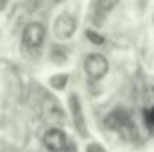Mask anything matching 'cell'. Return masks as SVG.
I'll return each instance as SVG.
<instances>
[{"instance_id":"7","label":"cell","mask_w":154,"mask_h":152,"mask_svg":"<svg viewBox=\"0 0 154 152\" xmlns=\"http://www.w3.org/2000/svg\"><path fill=\"white\" fill-rule=\"evenodd\" d=\"M116 4H118V0H97V11L100 14H106L115 9Z\"/></svg>"},{"instance_id":"5","label":"cell","mask_w":154,"mask_h":152,"mask_svg":"<svg viewBox=\"0 0 154 152\" xmlns=\"http://www.w3.org/2000/svg\"><path fill=\"white\" fill-rule=\"evenodd\" d=\"M106 125L109 129H113V131L124 132V134H127V131H125L127 127H133L131 120H129V114L125 113V111H122V109H116V111H113V113L109 114L106 118Z\"/></svg>"},{"instance_id":"9","label":"cell","mask_w":154,"mask_h":152,"mask_svg":"<svg viewBox=\"0 0 154 152\" xmlns=\"http://www.w3.org/2000/svg\"><path fill=\"white\" fill-rule=\"evenodd\" d=\"M88 38L91 39L93 43H97V45H102V43H104V38H102V36H97L93 31H88Z\"/></svg>"},{"instance_id":"8","label":"cell","mask_w":154,"mask_h":152,"mask_svg":"<svg viewBox=\"0 0 154 152\" xmlns=\"http://www.w3.org/2000/svg\"><path fill=\"white\" fill-rule=\"evenodd\" d=\"M66 75H59V77H52L50 79V84L54 86V88H57V90H63L65 88V84H66Z\"/></svg>"},{"instance_id":"6","label":"cell","mask_w":154,"mask_h":152,"mask_svg":"<svg viewBox=\"0 0 154 152\" xmlns=\"http://www.w3.org/2000/svg\"><path fill=\"white\" fill-rule=\"evenodd\" d=\"M72 113H74V120H75V125L79 129L81 134H86V125L82 122V113H81V106H79V100H77L75 95H72Z\"/></svg>"},{"instance_id":"2","label":"cell","mask_w":154,"mask_h":152,"mask_svg":"<svg viewBox=\"0 0 154 152\" xmlns=\"http://www.w3.org/2000/svg\"><path fill=\"white\" fill-rule=\"evenodd\" d=\"M43 145L50 152H65L68 147V138L61 129L52 127L43 134Z\"/></svg>"},{"instance_id":"3","label":"cell","mask_w":154,"mask_h":152,"mask_svg":"<svg viewBox=\"0 0 154 152\" xmlns=\"http://www.w3.org/2000/svg\"><path fill=\"white\" fill-rule=\"evenodd\" d=\"M43 39H45V27L38 22H32L23 29L22 41L27 48H39L43 45Z\"/></svg>"},{"instance_id":"11","label":"cell","mask_w":154,"mask_h":152,"mask_svg":"<svg viewBox=\"0 0 154 152\" xmlns=\"http://www.w3.org/2000/svg\"><path fill=\"white\" fill-rule=\"evenodd\" d=\"M88 152H104V150H102V147H99L97 143H91V145L88 147Z\"/></svg>"},{"instance_id":"4","label":"cell","mask_w":154,"mask_h":152,"mask_svg":"<svg viewBox=\"0 0 154 152\" xmlns=\"http://www.w3.org/2000/svg\"><path fill=\"white\" fill-rule=\"evenodd\" d=\"M75 29H77V22L72 14L63 13V14H59L57 20L54 22V34L59 39L70 38V36L75 32Z\"/></svg>"},{"instance_id":"10","label":"cell","mask_w":154,"mask_h":152,"mask_svg":"<svg viewBox=\"0 0 154 152\" xmlns=\"http://www.w3.org/2000/svg\"><path fill=\"white\" fill-rule=\"evenodd\" d=\"M145 120H147L149 127H151V129H154V108H152V109H149V111L145 113Z\"/></svg>"},{"instance_id":"1","label":"cell","mask_w":154,"mask_h":152,"mask_svg":"<svg viewBox=\"0 0 154 152\" xmlns=\"http://www.w3.org/2000/svg\"><path fill=\"white\" fill-rule=\"evenodd\" d=\"M108 59L102 56V54H90L86 59H84V72L86 75L90 77L91 81H99L108 74Z\"/></svg>"},{"instance_id":"12","label":"cell","mask_w":154,"mask_h":152,"mask_svg":"<svg viewBox=\"0 0 154 152\" xmlns=\"http://www.w3.org/2000/svg\"><path fill=\"white\" fill-rule=\"evenodd\" d=\"M5 4H7V0H0V11L5 7Z\"/></svg>"}]
</instances>
